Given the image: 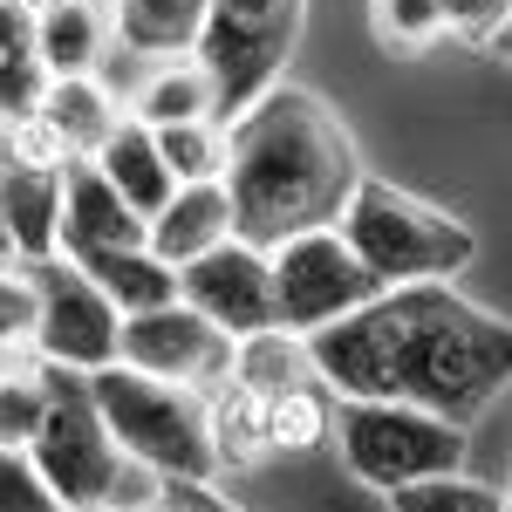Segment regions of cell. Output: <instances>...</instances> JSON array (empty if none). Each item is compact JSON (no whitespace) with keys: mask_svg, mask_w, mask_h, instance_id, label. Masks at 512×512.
Segmentation results:
<instances>
[{"mask_svg":"<svg viewBox=\"0 0 512 512\" xmlns=\"http://www.w3.org/2000/svg\"><path fill=\"white\" fill-rule=\"evenodd\" d=\"M41 123L62 137L69 158H96L103 137L123 123V110H117V96H110L96 76H55L48 96H41Z\"/></svg>","mask_w":512,"mask_h":512,"instance_id":"cell-19","label":"cell"},{"mask_svg":"<svg viewBox=\"0 0 512 512\" xmlns=\"http://www.w3.org/2000/svg\"><path fill=\"white\" fill-rule=\"evenodd\" d=\"M205 417H212V458L219 472H253L274 444H267V403L239 383H219L205 396Z\"/></svg>","mask_w":512,"mask_h":512,"instance_id":"cell-22","label":"cell"},{"mask_svg":"<svg viewBox=\"0 0 512 512\" xmlns=\"http://www.w3.org/2000/svg\"><path fill=\"white\" fill-rule=\"evenodd\" d=\"M335 444L349 472L369 492H396L437 472H465V424L437 417L424 403H390V396H342L335 403Z\"/></svg>","mask_w":512,"mask_h":512,"instance_id":"cell-6","label":"cell"},{"mask_svg":"<svg viewBox=\"0 0 512 512\" xmlns=\"http://www.w3.org/2000/svg\"><path fill=\"white\" fill-rule=\"evenodd\" d=\"M492 55H506V62H512V21H506V35L492 41Z\"/></svg>","mask_w":512,"mask_h":512,"instance_id":"cell-35","label":"cell"},{"mask_svg":"<svg viewBox=\"0 0 512 512\" xmlns=\"http://www.w3.org/2000/svg\"><path fill=\"white\" fill-rule=\"evenodd\" d=\"M0 253H7V144H0Z\"/></svg>","mask_w":512,"mask_h":512,"instance_id":"cell-34","label":"cell"},{"mask_svg":"<svg viewBox=\"0 0 512 512\" xmlns=\"http://www.w3.org/2000/svg\"><path fill=\"white\" fill-rule=\"evenodd\" d=\"M151 512H185V499H178V492H171V499H158V506Z\"/></svg>","mask_w":512,"mask_h":512,"instance_id":"cell-36","label":"cell"},{"mask_svg":"<svg viewBox=\"0 0 512 512\" xmlns=\"http://www.w3.org/2000/svg\"><path fill=\"white\" fill-rule=\"evenodd\" d=\"M123 246H151V219L103 178L96 158H69V171H62V253L89 260V253H123Z\"/></svg>","mask_w":512,"mask_h":512,"instance_id":"cell-12","label":"cell"},{"mask_svg":"<svg viewBox=\"0 0 512 512\" xmlns=\"http://www.w3.org/2000/svg\"><path fill=\"white\" fill-rule=\"evenodd\" d=\"M62 512H117V506H62Z\"/></svg>","mask_w":512,"mask_h":512,"instance_id":"cell-38","label":"cell"},{"mask_svg":"<svg viewBox=\"0 0 512 512\" xmlns=\"http://www.w3.org/2000/svg\"><path fill=\"white\" fill-rule=\"evenodd\" d=\"M96 164H103V178H110V185H117L144 219H158L164 198L178 192V178H171V164H164V151H158V130H151V123H137L130 110H123V123L103 137Z\"/></svg>","mask_w":512,"mask_h":512,"instance_id":"cell-16","label":"cell"},{"mask_svg":"<svg viewBox=\"0 0 512 512\" xmlns=\"http://www.w3.org/2000/svg\"><path fill=\"white\" fill-rule=\"evenodd\" d=\"M62 171L69 164L7 158V253L14 260H55L62 253Z\"/></svg>","mask_w":512,"mask_h":512,"instance_id":"cell-15","label":"cell"},{"mask_svg":"<svg viewBox=\"0 0 512 512\" xmlns=\"http://www.w3.org/2000/svg\"><path fill=\"white\" fill-rule=\"evenodd\" d=\"M7 362H14V342H0V376H7Z\"/></svg>","mask_w":512,"mask_h":512,"instance_id":"cell-37","label":"cell"},{"mask_svg":"<svg viewBox=\"0 0 512 512\" xmlns=\"http://www.w3.org/2000/svg\"><path fill=\"white\" fill-rule=\"evenodd\" d=\"M267 260H274V321L294 328V335H315V328L355 315L362 301L383 294V280L355 260L342 226H315V233L280 239Z\"/></svg>","mask_w":512,"mask_h":512,"instance_id":"cell-8","label":"cell"},{"mask_svg":"<svg viewBox=\"0 0 512 512\" xmlns=\"http://www.w3.org/2000/svg\"><path fill=\"white\" fill-rule=\"evenodd\" d=\"M48 424V376H0V451H28Z\"/></svg>","mask_w":512,"mask_h":512,"instance_id":"cell-27","label":"cell"},{"mask_svg":"<svg viewBox=\"0 0 512 512\" xmlns=\"http://www.w3.org/2000/svg\"><path fill=\"white\" fill-rule=\"evenodd\" d=\"M35 280H41V328H35V349L55 362V369H110L123 355V308L103 294V280L76 267L69 253L55 260H35Z\"/></svg>","mask_w":512,"mask_h":512,"instance_id":"cell-9","label":"cell"},{"mask_svg":"<svg viewBox=\"0 0 512 512\" xmlns=\"http://www.w3.org/2000/svg\"><path fill=\"white\" fill-rule=\"evenodd\" d=\"M110 14H117V41L130 55L164 62V55H198L212 0H110Z\"/></svg>","mask_w":512,"mask_h":512,"instance_id":"cell-17","label":"cell"},{"mask_svg":"<svg viewBox=\"0 0 512 512\" xmlns=\"http://www.w3.org/2000/svg\"><path fill=\"white\" fill-rule=\"evenodd\" d=\"M233 383L253 390L260 403H274V396L301 390V383H321V369H315V355H308V335H294V328H260V335L239 342Z\"/></svg>","mask_w":512,"mask_h":512,"instance_id":"cell-20","label":"cell"},{"mask_svg":"<svg viewBox=\"0 0 512 512\" xmlns=\"http://www.w3.org/2000/svg\"><path fill=\"white\" fill-rule=\"evenodd\" d=\"M76 267H89V274L103 280V294L117 301L123 315H151V308H171V301H178V267H171V260H158L151 246L89 253V260H76Z\"/></svg>","mask_w":512,"mask_h":512,"instance_id":"cell-21","label":"cell"},{"mask_svg":"<svg viewBox=\"0 0 512 512\" xmlns=\"http://www.w3.org/2000/svg\"><path fill=\"white\" fill-rule=\"evenodd\" d=\"M35 0H0V55H21L35 48Z\"/></svg>","mask_w":512,"mask_h":512,"instance_id":"cell-32","label":"cell"},{"mask_svg":"<svg viewBox=\"0 0 512 512\" xmlns=\"http://www.w3.org/2000/svg\"><path fill=\"white\" fill-rule=\"evenodd\" d=\"M48 62H41L35 48H21V55H0V123H28L41 117V96H48Z\"/></svg>","mask_w":512,"mask_h":512,"instance_id":"cell-29","label":"cell"},{"mask_svg":"<svg viewBox=\"0 0 512 512\" xmlns=\"http://www.w3.org/2000/svg\"><path fill=\"white\" fill-rule=\"evenodd\" d=\"M512 21V0H444V35L472 41V48H492Z\"/></svg>","mask_w":512,"mask_h":512,"instance_id":"cell-31","label":"cell"},{"mask_svg":"<svg viewBox=\"0 0 512 512\" xmlns=\"http://www.w3.org/2000/svg\"><path fill=\"white\" fill-rule=\"evenodd\" d=\"M28 465L62 506H117V512H151L171 499V478L130 458L103 417L82 369H48V424L28 444Z\"/></svg>","mask_w":512,"mask_h":512,"instance_id":"cell-3","label":"cell"},{"mask_svg":"<svg viewBox=\"0 0 512 512\" xmlns=\"http://www.w3.org/2000/svg\"><path fill=\"white\" fill-rule=\"evenodd\" d=\"M301 14H308V0H212L198 55L219 82V117L226 123L246 117L280 82L294 41H301Z\"/></svg>","mask_w":512,"mask_h":512,"instance_id":"cell-7","label":"cell"},{"mask_svg":"<svg viewBox=\"0 0 512 512\" xmlns=\"http://www.w3.org/2000/svg\"><path fill=\"white\" fill-rule=\"evenodd\" d=\"M89 390L103 403L110 431L130 458H144L151 472L164 478H192V485H212L219 478V458H212V417H205V390H185V383H158L130 362H110L89 376Z\"/></svg>","mask_w":512,"mask_h":512,"instance_id":"cell-5","label":"cell"},{"mask_svg":"<svg viewBox=\"0 0 512 512\" xmlns=\"http://www.w3.org/2000/svg\"><path fill=\"white\" fill-rule=\"evenodd\" d=\"M308 355L335 396L424 403L472 431L512 383V321L478 308L451 280H410L315 328Z\"/></svg>","mask_w":512,"mask_h":512,"instance_id":"cell-1","label":"cell"},{"mask_svg":"<svg viewBox=\"0 0 512 512\" xmlns=\"http://www.w3.org/2000/svg\"><path fill=\"white\" fill-rule=\"evenodd\" d=\"M117 41V14L110 0H41L35 14V55L48 76H96V62Z\"/></svg>","mask_w":512,"mask_h":512,"instance_id":"cell-14","label":"cell"},{"mask_svg":"<svg viewBox=\"0 0 512 512\" xmlns=\"http://www.w3.org/2000/svg\"><path fill=\"white\" fill-rule=\"evenodd\" d=\"M0 512H62V499L28 465V451H0Z\"/></svg>","mask_w":512,"mask_h":512,"instance_id":"cell-30","label":"cell"},{"mask_svg":"<svg viewBox=\"0 0 512 512\" xmlns=\"http://www.w3.org/2000/svg\"><path fill=\"white\" fill-rule=\"evenodd\" d=\"M233 355L239 342L219 328V321H205L178 294L171 308H151V315H123V355L130 369H144V376H158V383H185V390H219V383H233Z\"/></svg>","mask_w":512,"mask_h":512,"instance_id":"cell-10","label":"cell"},{"mask_svg":"<svg viewBox=\"0 0 512 512\" xmlns=\"http://www.w3.org/2000/svg\"><path fill=\"white\" fill-rule=\"evenodd\" d=\"M41 328V280L35 260L0 253V342H35Z\"/></svg>","mask_w":512,"mask_h":512,"instance_id":"cell-28","label":"cell"},{"mask_svg":"<svg viewBox=\"0 0 512 512\" xmlns=\"http://www.w3.org/2000/svg\"><path fill=\"white\" fill-rule=\"evenodd\" d=\"M369 28L390 55H424L444 35V0H369Z\"/></svg>","mask_w":512,"mask_h":512,"instance_id":"cell-26","label":"cell"},{"mask_svg":"<svg viewBox=\"0 0 512 512\" xmlns=\"http://www.w3.org/2000/svg\"><path fill=\"white\" fill-rule=\"evenodd\" d=\"M362 178L369 171L355 137L301 82H274L246 117H233V164H226L233 226L267 253L294 233L342 226Z\"/></svg>","mask_w":512,"mask_h":512,"instance_id":"cell-2","label":"cell"},{"mask_svg":"<svg viewBox=\"0 0 512 512\" xmlns=\"http://www.w3.org/2000/svg\"><path fill=\"white\" fill-rule=\"evenodd\" d=\"M342 233H349L355 260L383 287H410V280H451L472 267L478 233L465 219H451L444 205L403 192L390 178H362L342 212Z\"/></svg>","mask_w":512,"mask_h":512,"instance_id":"cell-4","label":"cell"},{"mask_svg":"<svg viewBox=\"0 0 512 512\" xmlns=\"http://www.w3.org/2000/svg\"><path fill=\"white\" fill-rule=\"evenodd\" d=\"M383 499H390V512H512L506 492H492V485H478L465 472L417 478V485H396Z\"/></svg>","mask_w":512,"mask_h":512,"instance_id":"cell-25","label":"cell"},{"mask_svg":"<svg viewBox=\"0 0 512 512\" xmlns=\"http://www.w3.org/2000/svg\"><path fill=\"white\" fill-rule=\"evenodd\" d=\"M178 294L205 321H219L233 342L260 335V328H280L274 321V260H267V246H253L239 233L226 246H212L205 260L178 267Z\"/></svg>","mask_w":512,"mask_h":512,"instance_id":"cell-11","label":"cell"},{"mask_svg":"<svg viewBox=\"0 0 512 512\" xmlns=\"http://www.w3.org/2000/svg\"><path fill=\"white\" fill-rule=\"evenodd\" d=\"M130 117L164 130V123H192V117H219V82L205 69V55H164L144 69V89L130 103Z\"/></svg>","mask_w":512,"mask_h":512,"instance_id":"cell-18","label":"cell"},{"mask_svg":"<svg viewBox=\"0 0 512 512\" xmlns=\"http://www.w3.org/2000/svg\"><path fill=\"white\" fill-rule=\"evenodd\" d=\"M171 492L185 499V512H239L226 492H212V485H192V478H171Z\"/></svg>","mask_w":512,"mask_h":512,"instance_id":"cell-33","label":"cell"},{"mask_svg":"<svg viewBox=\"0 0 512 512\" xmlns=\"http://www.w3.org/2000/svg\"><path fill=\"white\" fill-rule=\"evenodd\" d=\"M158 151H164V164H171L178 185H212V178H226V164H233V123L226 117L164 123Z\"/></svg>","mask_w":512,"mask_h":512,"instance_id":"cell-23","label":"cell"},{"mask_svg":"<svg viewBox=\"0 0 512 512\" xmlns=\"http://www.w3.org/2000/svg\"><path fill=\"white\" fill-rule=\"evenodd\" d=\"M233 233L239 226H233V192H226V178H212V185H178V192L164 198V212L151 219V253L171 260V267H192L212 246H226Z\"/></svg>","mask_w":512,"mask_h":512,"instance_id":"cell-13","label":"cell"},{"mask_svg":"<svg viewBox=\"0 0 512 512\" xmlns=\"http://www.w3.org/2000/svg\"><path fill=\"white\" fill-rule=\"evenodd\" d=\"M335 403L342 396L328 383H301V390L274 396L267 403V444L274 451H315L321 437H335Z\"/></svg>","mask_w":512,"mask_h":512,"instance_id":"cell-24","label":"cell"}]
</instances>
